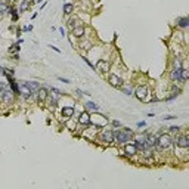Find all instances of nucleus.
<instances>
[{
    "label": "nucleus",
    "instance_id": "obj_1",
    "mask_svg": "<svg viewBox=\"0 0 189 189\" xmlns=\"http://www.w3.org/2000/svg\"><path fill=\"white\" fill-rule=\"evenodd\" d=\"M132 136H133V133L129 129H123V130H115L114 132V139H115L117 143H126V142H129L132 139Z\"/></svg>",
    "mask_w": 189,
    "mask_h": 189
},
{
    "label": "nucleus",
    "instance_id": "obj_2",
    "mask_svg": "<svg viewBox=\"0 0 189 189\" xmlns=\"http://www.w3.org/2000/svg\"><path fill=\"white\" fill-rule=\"evenodd\" d=\"M157 143H158V148H160V149H170L173 140H171V137H170L168 134H161V136L157 139Z\"/></svg>",
    "mask_w": 189,
    "mask_h": 189
},
{
    "label": "nucleus",
    "instance_id": "obj_3",
    "mask_svg": "<svg viewBox=\"0 0 189 189\" xmlns=\"http://www.w3.org/2000/svg\"><path fill=\"white\" fill-rule=\"evenodd\" d=\"M96 71L98 72H101V74H105V72H108V69H109V64L105 61V59H99L98 62H96Z\"/></svg>",
    "mask_w": 189,
    "mask_h": 189
},
{
    "label": "nucleus",
    "instance_id": "obj_4",
    "mask_svg": "<svg viewBox=\"0 0 189 189\" xmlns=\"http://www.w3.org/2000/svg\"><path fill=\"white\" fill-rule=\"evenodd\" d=\"M176 143L180 148H188L189 146V137L186 134H179V136H176Z\"/></svg>",
    "mask_w": 189,
    "mask_h": 189
},
{
    "label": "nucleus",
    "instance_id": "obj_5",
    "mask_svg": "<svg viewBox=\"0 0 189 189\" xmlns=\"http://www.w3.org/2000/svg\"><path fill=\"white\" fill-rule=\"evenodd\" d=\"M102 140L103 142H106V143H112V142H114V132H112V130H102Z\"/></svg>",
    "mask_w": 189,
    "mask_h": 189
},
{
    "label": "nucleus",
    "instance_id": "obj_6",
    "mask_svg": "<svg viewBox=\"0 0 189 189\" xmlns=\"http://www.w3.org/2000/svg\"><path fill=\"white\" fill-rule=\"evenodd\" d=\"M47 89L46 87H40L39 90H37V101H39V103H45V101L47 99Z\"/></svg>",
    "mask_w": 189,
    "mask_h": 189
},
{
    "label": "nucleus",
    "instance_id": "obj_7",
    "mask_svg": "<svg viewBox=\"0 0 189 189\" xmlns=\"http://www.w3.org/2000/svg\"><path fill=\"white\" fill-rule=\"evenodd\" d=\"M108 81H109L111 86H114V87H120L123 84V80L120 77H117V75H114V74H111L108 77Z\"/></svg>",
    "mask_w": 189,
    "mask_h": 189
},
{
    "label": "nucleus",
    "instance_id": "obj_8",
    "mask_svg": "<svg viewBox=\"0 0 189 189\" xmlns=\"http://www.w3.org/2000/svg\"><path fill=\"white\" fill-rule=\"evenodd\" d=\"M146 95H148L146 86H140V87L136 90V98H137L139 101H146Z\"/></svg>",
    "mask_w": 189,
    "mask_h": 189
},
{
    "label": "nucleus",
    "instance_id": "obj_9",
    "mask_svg": "<svg viewBox=\"0 0 189 189\" xmlns=\"http://www.w3.org/2000/svg\"><path fill=\"white\" fill-rule=\"evenodd\" d=\"M19 92H21V95L25 98V99H30V96H31V89L27 86V84H24V83H21L19 84Z\"/></svg>",
    "mask_w": 189,
    "mask_h": 189
},
{
    "label": "nucleus",
    "instance_id": "obj_10",
    "mask_svg": "<svg viewBox=\"0 0 189 189\" xmlns=\"http://www.w3.org/2000/svg\"><path fill=\"white\" fill-rule=\"evenodd\" d=\"M72 35H75L77 39H80V37L84 35V27H83V24L77 25L75 28H72Z\"/></svg>",
    "mask_w": 189,
    "mask_h": 189
},
{
    "label": "nucleus",
    "instance_id": "obj_11",
    "mask_svg": "<svg viewBox=\"0 0 189 189\" xmlns=\"http://www.w3.org/2000/svg\"><path fill=\"white\" fill-rule=\"evenodd\" d=\"M79 123L83 124V126H89L90 124V115L87 114V112H81L80 118H79Z\"/></svg>",
    "mask_w": 189,
    "mask_h": 189
},
{
    "label": "nucleus",
    "instance_id": "obj_12",
    "mask_svg": "<svg viewBox=\"0 0 189 189\" xmlns=\"http://www.w3.org/2000/svg\"><path fill=\"white\" fill-rule=\"evenodd\" d=\"M124 151L127 155H134L137 152V146H136V143H129V145H126Z\"/></svg>",
    "mask_w": 189,
    "mask_h": 189
},
{
    "label": "nucleus",
    "instance_id": "obj_13",
    "mask_svg": "<svg viewBox=\"0 0 189 189\" xmlns=\"http://www.w3.org/2000/svg\"><path fill=\"white\" fill-rule=\"evenodd\" d=\"M0 98H2V101H3V102L11 103V102H12V99H13V93H12L11 90H5V92H3V95L0 96Z\"/></svg>",
    "mask_w": 189,
    "mask_h": 189
},
{
    "label": "nucleus",
    "instance_id": "obj_14",
    "mask_svg": "<svg viewBox=\"0 0 189 189\" xmlns=\"http://www.w3.org/2000/svg\"><path fill=\"white\" fill-rule=\"evenodd\" d=\"M62 115L64 117H72L74 115V108L72 106H64L62 108Z\"/></svg>",
    "mask_w": 189,
    "mask_h": 189
},
{
    "label": "nucleus",
    "instance_id": "obj_15",
    "mask_svg": "<svg viewBox=\"0 0 189 189\" xmlns=\"http://www.w3.org/2000/svg\"><path fill=\"white\" fill-rule=\"evenodd\" d=\"M177 25H179L180 28H186V27L189 25V18H186V16L179 18V19H177Z\"/></svg>",
    "mask_w": 189,
    "mask_h": 189
},
{
    "label": "nucleus",
    "instance_id": "obj_16",
    "mask_svg": "<svg viewBox=\"0 0 189 189\" xmlns=\"http://www.w3.org/2000/svg\"><path fill=\"white\" fill-rule=\"evenodd\" d=\"M170 77H171V80L173 81H179V77H180V68H173V71H171V74H170Z\"/></svg>",
    "mask_w": 189,
    "mask_h": 189
},
{
    "label": "nucleus",
    "instance_id": "obj_17",
    "mask_svg": "<svg viewBox=\"0 0 189 189\" xmlns=\"http://www.w3.org/2000/svg\"><path fill=\"white\" fill-rule=\"evenodd\" d=\"M188 75H189L188 69H185V68H180V77H179V81L185 83V81L188 80Z\"/></svg>",
    "mask_w": 189,
    "mask_h": 189
},
{
    "label": "nucleus",
    "instance_id": "obj_18",
    "mask_svg": "<svg viewBox=\"0 0 189 189\" xmlns=\"http://www.w3.org/2000/svg\"><path fill=\"white\" fill-rule=\"evenodd\" d=\"M81 22H80V19L79 18H71L69 21H68V27L72 30V28H75V27H77V25H80Z\"/></svg>",
    "mask_w": 189,
    "mask_h": 189
},
{
    "label": "nucleus",
    "instance_id": "obj_19",
    "mask_svg": "<svg viewBox=\"0 0 189 189\" xmlns=\"http://www.w3.org/2000/svg\"><path fill=\"white\" fill-rule=\"evenodd\" d=\"M27 86L31 89V92H33V90H39V89H40V86H39V83H37V81H28V83H27Z\"/></svg>",
    "mask_w": 189,
    "mask_h": 189
},
{
    "label": "nucleus",
    "instance_id": "obj_20",
    "mask_svg": "<svg viewBox=\"0 0 189 189\" xmlns=\"http://www.w3.org/2000/svg\"><path fill=\"white\" fill-rule=\"evenodd\" d=\"M72 9H74V8H72L71 3H65V5H64V13H65V15H71Z\"/></svg>",
    "mask_w": 189,
    "mask_h": 189
},
{
    "label": "nucleus",
    "instance_id": "obj_21",
    "mask_svg": "<svg viewBox=\"0 0 189 189\" xmlns=\"http://www.w3.org/2000/svg\"><path fill=\"white\" fill-rule=\"evenodd\" d=\"M11 87H12V90H13L15 95H19V87L16 86V81L13 79H11Z\"/></svg>",
    "mask_w": 189,
    "mask_h": 189
},
{
    "label": "nucleus",
    "instance_id": "obj_22",
    "mask_svg": "<svg viewBox=\"0 0 189 189\" xmlns=\"http://www.w3.org/2000/svg\"><path fill=\"white\" fill-rule=\"evenodd\" d=\"M28 8H30V2H28V0H24V2L21 3V6H19V12H24Z\"/></svg>",
    "mask_w": 189,
    "mask_h": 189
},
{
    "label": "nucleus",
    "instance_id": "obj_23",
    "mask_svg": "<svg viewBox=\"0 0 189 189\" xmlns=\"http://www.w3.org/2000/svg\"><path fill=\"white\" fill-rule=\"evenodd\" d=\"M86 106H87L89 109H92V111H98V109H99V108H98V105H96V103H93V102H87V103H86Z\"/></svg>",
    "mask_w": 189,
    "mask_h": 189
},
{
    "label": "nucleus",
    "instance_id": "obj_24",
    "mask_svg": "<svg viewBox=\"0 0 189 189\" xmlns=\"http://www.w3.org/2000/svg\"><path fill=\"white\" fill-rule=\"evenodd\" d=\"M9 13L12 15V19H13V21H16V19H18V15H16V11H15L13 8H12V9H9Z\"/></svg>",
    "mask_w": 189,
    "mask_h": 189
},
{
    "label": "nucleus",
    "instance_id": "obj_25",
    "mask_svg": "<svg viewBox=\"0 0 189 189\" xmlns=\"http://www.w3.org/2000/svg\"><path fill=\"white\" fill-rule=\"evenodd\" d=\"M52 98V106H56V102H58V96L59 95H49Z\"/></svg>",
    "mask_w": 189,
    "mask_h": 189
},
{
    "label": "nucleus",
    "instance_id": "obj_26",
    "mask_svg": "<svg viewBox=\"0 0 189 189\" xmlns=\"http://www.w3.org/2000/svg\"><path fill=\"white\" fill-rule=\"evenodd\" d=\"M6 90V87H5V84L3 83H0V96H2L3 95V92Z\"/></svg>",
    "mask_w": 189,
    "mask_h": 189
},
{
    "label": "nucleus",
    "instance_id": "obj_27",
    "mask_svg": "<svg viewBox=\"0 0 189 189\" xmlns=\"http://www.w3.org/2000/svg\"><path fill=\"white\" fill-rule=\"evenodd\" d=\"M174 68H180V61L179 59H174Z\"/></svg>",
    "mask_w": 189,
    "mask_h": 189
},
{
    "label": "nucleus",
    "instance_id": "obj_28",
    "mask_svg": "<svg viewBox=\"0 0 189 189\" xmlns=\"http://www.w3.org/2000/svg\"><path fill=\"white\" fill-rule=\"evenodd\" d=\"M6 9H8V8H6V5H3V3L0 5V12H5Z\"/></svg>",
    "mask_w": 189,
    "mask_h": 189
},
{
    "label": "nucleus",
    "instance_id": "obj_29",
    "mask_svg": "<svg viewBox=\"0 0 189 189\" xmlns=\"http://www.w3.org/2000/svg\"><path fill=\"white\" fill-rule=\"evenodd\" d=\"M173 118H176V117L174 115H166L164 117V120H173Z\"/></svg>",
    "mask_w": 189,
    "mask_h": 189
},
{
    "label": "nucleus",
    "instance_id": "obj_30",
    "mask_svg": "<svg viewBox=\"0 0 189 189\" xmlns=\"http://www.w3.org/2000/svg\"><path fill=\"white\" fill-rule=\"evenodd\" d=\"M170 130H171V132H179V127L173 126V127H170Z\"/></svg>",
    "mask_w": 189,
    "mask_h": 189
},
{
    "label": "nucleus",
    "instance_id": "obj_31",
    "mask_svg": "<svg viewBox=\"0 0 189 189\" xmlns=\"http://www.w3.org/2000/svg\"><path fill=\"white\" fill-rule=\"evenodd\" d=\"M123 92L127 93V95H132V90H129V89H123Z\"/></svg>",
    "mask_w": 189,
    "mask_h": 189
},
{
    "label": "nucleus",
    "instance_id": "obj_32",
    "mask_svg": "<svg viewBox=\"0 0 189 189\" xmlns=\"http://www.w3.org/2000/svg\"><path fill=\"white\" fill-rule=\"evenodd\" d=\"M112 124H114V126H117V127H120V126H121V123H120V121H114Z\"/></svg>",
    "mask_w": 189,
    "mask_h": 189
},
{
    "label": "nucleus",
    "instance_id": "obj_33",
    "mask_svg": "<svg viewBox=\"0 0 189 189\" xmlns=\"http://www.w3.org/2000/svg\"><path fill=\"white\" fill-rule=\"evenodd\" d=\"M59 80H61V81H64V83H69V80H67V79H64V77H61Z\"/></svg>",
    "mask_w": 189,
    "mask_h": 189
},
{
    "label": "nucleus",
    "instance_id": "obj_34",
    "mask_svg": "<svg viewBox=\"0 0 189 189\" xmlns=\"http://www.w3.org/2000/svg\"><path fill=\"white\" fill-rule=\"evenodd\" d=\"M137 126H139V127H142V126H145V121H140V123H137Z\"/></svg>",
    "mask_w": 189,
    "mask_h": 189
},
{
    "label": "nucleus",
    "instance_id": "obj_35",
    "mask_svg": "<svg viewBox=\"0 0 189 189\" xmlns=\"http://www.w3.org/2000/svg\"><path fill=\"white\" fill-rule=\"evenodd\" d=\"M37 2H39V3H40V2H43V0H37Z\"/></svg>",
    "mask_w": 189,
    "mask_h": 189
},
{
    "label": "nucleus",
    "instance_id": "obj_36",
    "mask_svg": "<svg viewBox=\"0 0 189 189\" xmlns=\"http://www.w3.org/2000/svg\"><path fill=\"white\" fill-rule=\"evenodd\" d=\"M0 72H2V68H0Z\"/></svg>",
    "mask_w": 189,
    "mask_h": 189
}]
</instances>
